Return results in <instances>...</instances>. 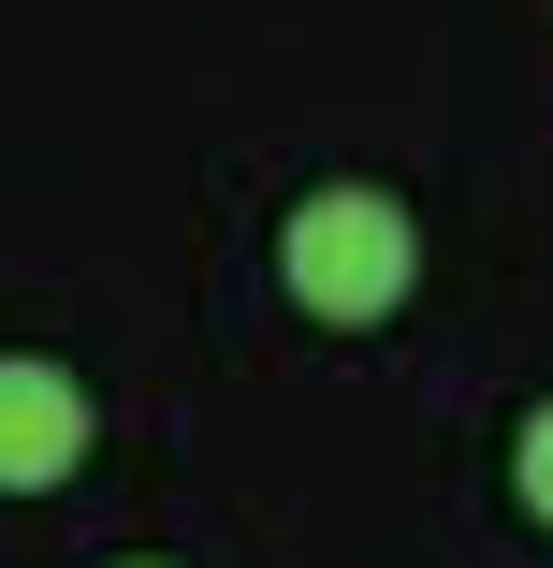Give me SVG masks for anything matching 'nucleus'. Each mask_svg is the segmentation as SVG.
<instances>
[{
  "mask_svg": "<svg viewBox=\"0 0 553 568\" xmlns=\"http://www.w3.org/2000/svg\"><path fill=\"white\" fill-rule=\"evenodd\" d=\"M408 204L393 190H306L291 204V234H277V277L306 321H393L408 306Z\"/></svg>",
  "mask_w": 553,
  "mask_h": 568,
  "instance_id": "f257e3e1",
  "label": "nucleus"
},
{
  "mask_svg": "<svg viewBox=\"0 0 553 568\" xmlns=\"http://www.w3.org/2000/svg\"><path fill=\"white\" fill-rule=\"evenodd\" d=\"M88 467V394L59 365H0V496H44Z\"/></svg>",
  "mask_w": 553,
  "mask_h": 568,
  "instance_id": "f03ea898",
  "label": "nucleus"
},
{
  "mask_svg": "<svg viewBox=\"0 0 553 568\" xmlns=\"http://www.w3.org/2000/svg\"><path fill=\"white\" fill-rule=\"evenodd\" d=\"M510 481H524V510L553 525V408H524V437H510Z\"/></svg>",
  "mask_w": 553,
  "mask_h": 568,
  "instance_id": "7ed1b4c3",
  "label": "nucleus"
}]
</instances>
